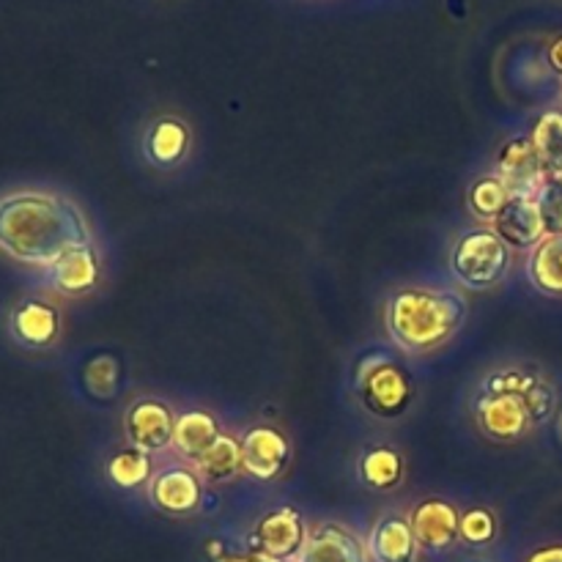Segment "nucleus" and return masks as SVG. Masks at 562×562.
<instances>
[{
	"label": "nucleus",
	"instance_id": "nucleus-1",
	"mask_svg": "<svg viewBox=\"0 0 562 562\" xmlns=\"http://www.w3.org/2000/svg\"><path fill=\"white\" fill-rule=\"evenodd\" d=\"M91 245L86 214L66 195L47 190L0 195V252L11 261L53 269L66 252Z\"/></svg>",
	"mask_w": 562,
	"mask_h": 562
},
{
	"label": "nucleus",
	"instance_id": "nucleus-2",
	"mask_svg": "<svg viewBox=\"0 0 562 562\" xmlns=\"http://www.w3.org/2000/svg\"><path fill=\"white\" fill-rule=\"evenodd\" d=\"M558 409L554 384L527 366H505L488 373L475 398V420L486 437L516 442L543 426Z\"/></svg>",
	"mask_w": 562,
	"mask_h": 562
},
{
	"label": "nucleus",
	"instance_id": "nucleus-3",
	"mask_svg": "<svg viewBox=\"0 0 562 562\" xmlns=\"http://www.w3.org/2000/svg\"><path fill=\"white\" fill-rule=\"evenodd\" d=\"M467 322V300L445 289H404L390 296L384 327L398 349L426 355L448 344Z\"/></svg>",
	"mask_w": 562,
	"mask_h": 562
},
{
	"label": "nucleus",
	"instance_id": "nucleus-4",
	"mask_svg": "<svg viewBox=\"0 0 562 562\" xmlns=\"http://www.w3.org/2000/svg\"><path fill=\"white\" fill-rule=\"evenodd\" d=\"M514 263V247L494 234L492 228H477L461 236L450 250V272L464 289L486 291L503 283Z\"/></svg>",
	"mask_w": 562,
	"mask_h": 562
},
{
	"label": "nucleus",
	"instance_id": "nucleus-5",
	"mask_svg": "<svg viewBox=\"0 0 562 562\" xmlns=\"http://www.w3.org/2000/svg\"><path fill=\"white\" fill-rule=\"evenodd\" d=\"M357 393H360L366 409L384 420L404 415L415 398L412 379L387 355L368 357V362L357 368Z\"/></svg>",
	"mask_w": 562,
	"mask_h": 562
},
{
	"label": "nucleus",
	"instance_id": "nucleus-6",
	"mask_svg": "<svg viewBox=\"0 0 562 562\" xmlns=\"http://www.w3.org/2000/svg\"><path fill=\"white\" fill-rule=\"evenodd\" d=\"M494 176L508 187V192L514 198H538L541 187L547 184L549 170L543 168L530 137H510L499 148Z\"/></svg>",
	"mask_w": 562,
	"mask_h": 562
},
{
	"label": "nucleus",
	"instance_id": "nucleus-7",
	"mask_svg": "<svg viewBox=\"0 0 562 562\" xmlns=\"http://www.w3.org/2000/svg\"><path fill=\"white\" fill-rule=\"evenodd\" d=\"M307 532L311 530L305 527L300 510L283 505V508L269 510V514H263L256 521L250 536V549L267 552L283 562H294L300 558L302 549H305Z\"/></svg>",
	"mask_w": 562,
	"mask_h": 562
},
{
	"label": "nucleus",
	"instance_id": "nucleus-8",
	"mask_svg": "<svg viewBox=\"0 0 562 562\" xmlns=\"http://www.w3.org/2000/svg\"><path fill=\"white\" fill-rule=\"evenodd\" d=\"M173 412H170L168 404L157 398L135 401L124 417V431L130 445L148 456L173 448Z\"/></svg>",
	"mask_w": 562,
	"mask_h": 562
},
{
	"label": "nucleus",
	"instance_id": "nucleus-9",
	"mask_svg": "<svg viewBox=\"0 0 562 562\" xmlns=\"http://www.w3.org/2000/svg\"><path fill=\"white\" fill-rule=\"evenodd\" d=\"M241 445V472L252 481L269 483L285 470L291 459V445L278 428L256 426L239 439Z\"/></svg>",
	"mask_w": 562,
	"mask_h": 562
},
{
	"label": "nucleus",
	"instance_id": "nucleus-10",
	"mask_svg": "<svg viewBox=\"0 0 562 562\" xmlns=\"http://www.w3.org/2000/svg\"><path fill=\"white\" fill-rule=\"evenodd\" d=\"M459 521L461 514L448 499H423L409 514L417 547L428 552H448L459 541Z\"/></svg>",
	"mask_w": 562,
	"mask_h": 562
},
{
	"label": "nucleus",
	"instance_id": "nucleus-11",
	"mask_svg": "<svg viewBox=\"0 0 562 562\" xmlns=\"http://www.w3.org/2000/svg\"><path fill=\"white\" fill-rule=\"evenodd\" d=\"M148 497L170 516H187L201 505V475L187 467H165L148 483Z\"/></svg>",
	"mask_w": 562,
	"mask_h": 562
},
{
	"label": "nucleus",
	"instance_id": "nucleus-12",
	"mask_svg": "<svg viewBox=\"0 0 562 562\" xmlns=\"http://www.w3.org/2000/svg\"><path fill=\"white\" fill-rule=\"evenodd\" d=\"M368 547L344 525L324 521L307 532L305 549L294 562H368Z\"/></svg>",
	"mask_w": 562,
	"mask_h": 562
},
{
	"label": "nucleus",
	"instance_id": "nucleus-13",
	"mask_svg": "<svg viewBox=\"0 0 562 562\" xmlns=\"http://www.w3.org/2000/svg\"><path fill=\"white\" fill-rule=\"evenodd\" d=\"M494 234L503 236L516 250H532L547 239V223L538 206V198H514L497 217L492 220Z\"/></svg>",
	"mask_w": 562,
	"mask_h": 562
},
{
	"label": "nucleus",
	"instance_id": "nucleus-14",
	"mask_svg": "<svg viewBox=\"0 0 562 562\" xmlns=\"http://www.w3.org/2000/svg\"><path fill=\"white\" fill-rule=\"evenodd\" d=\"M11 335L25 349H47L58 340L60 313L58 307L44 300H27L11 313Z\"/></svg>",
	"mask_w": 562,
	"mask_h": 562
},
{
	"label": "nucleus",
	"instance_id": "nucleus-15",
	"mask_svg": "<svg viewBox=\"0 0 562 562\" xmlns=\"http://www.w3.org/2000/svg\"><path fill=\"white\" fill-rule=\"evenodd\" d=\"M368 554L373 562H417V538L409 519L398 514L382 516L368 538Z\"/></svg>",
	"mask_w": 562,
	"mask_h": 562
},
{
	"label": "nucleus",
	"instance_id": "nucleus-16",
	"mask_svg": "<svg viewBox=\"0 0 562 562\" xmlns=\"http://www.w3.org/2000/svg\"><path fill=\"white\" fill-rule=\"evenodd\" d=\"M99 256L91 247H77V250L66 252L53 269H49V280H53V289L60 291L66 296H80L86 291H91L99 283Z\"/></svg>",
	"mask_w": 562,
	"mask_h": 562
},
{
	"label": "nucleus",
	"instance_id": "nucleus-17",
	"mask_svg": "<svg viewBox=\"0 0 562 562\" xmlns=\"http://www.w3.org/2000/svg\"><path fill=\"white\" fill-rule=\"evenodd\" d=\"M527 278L541 294L562 296V234H547L541 245L532 247Z\"/></svg>",
	"mask_w": 562,
	"mask_h": 562
},
{
	"label": "nucleus",
	"instance_id": "nucleus-18",
	"mask_svg": "<svg viewBox=\"0 0 562 562\" xmlns=\"http://www.w3.org/2000/svg\"><path fill=\"white\" fill-rule=\"evenodd\" d=\"M220 437V426L214 420V415L203 409L184 412V415L176 417L173 426V450L184 459L195 461L214 439Z\"/></svg>",
	"mask_w": 562,
	"mask_h": 562
},
{
	"label": "nucleus",
	"instance_id": "nucleus-19",
	"mask_svg": "<svg viewBox=\"0 0 562 562\" xmlns=\"http://www.w3.org/2000/svg\"><path fill=\"white\" fill-rule=\"evenodd\" d=\"M195 472L201 481L228 483L241 472V445L239 439L220 434L206 450L195 459Z\"/></svg>",
	"mask_w": 562,
	"mask_h": 562
},
{
	"label": "nucleus",
	"instance_id": "nucleus-20",
	"mask_svg": "<svg viewBox=\"0 0 562 562\" xmlns=\"http://www.w3.org/2000/svg\"><path fill=\"white\" fill-rule=\"evenodd\" d=\"M187 148H190V130L179 119L157 121L146 137V151L157 165L181 162Z\"/></svg>",
	"mask_w": 562,
	"mask_h": 562
},
{
	"label": "nucleus",
	"instance_id": "nucleus-21",
	"mask_svg": "<svg viewBox=\"0 0 562 562\" xmlns=\"http://www.w3.org/2000/svg\"><path fill=\"white\" fill-rule=\"evenodd\" d=\"M360 475L371 488L387 492V488H395L404 481V459H401L398 450L379 445V448L362 453Z\"/></svg>",
	"mask_w": 562,
	"mask_h": 562
},
{
	"label": "nucleus",
	"instance_id": "nucleus-22",
	"mask_svg": "<svg viewBox=\"0 0 562 562\" xmlns=\"http://www.w3.org/2000/svg\"><path fill=\"white\" fill-rule=\"evenodd\" d=\"M530 140L549 173H562V110H547L538 115Z\"/></svg>",
	"mask_w": 562,
	"mask_h": 562
},
{
	"label": "nucleus",
	"instance_id": "nucleus-23",
	"mask_svg": "<svg viewBox=\"0 0 562 562\" xmlns=\"http://www.w3.org/2000/svg\"><path fill=\"white\" fill-rule=\"evenodd\" d=\"M108 477L119 488H137L151 477V459L148 453L137 448L119 450L113 459L108 461Z\"/></svg>",
	"mask_w": 562,
	"mask_h": 562
},
{
	"label": "nucleus",
	"instance_id": "nucleus-24",
	"mask_svg": "<svg viewBox=\"0 0 562 562\" xmlns=\"http://www.w3.org/2000/svg\"><path fill=\"white\" fill-rule=\"evenodd\" d=\"M510 201H514V195H510L508 187H505L497 176H483V179H477L470 190L472 214H475L477 220H486V223H492Z\"/></svg>",
	"mask_w": 562,
	"mask_h": 562
},
{
	"label": "nucleus",
	"instance_id": "nucleus-25",
	"mask_svg": "<svg viewBox=\"0 0 562 562\" xmlns=\"http://www.w3.org/2000/svg\"><path fill=\"white\" fill-rule=\"evenodd\" d=\"M497 516L488 508H470L461 514L459 521V541L470 543V547H488L497 538Z\"/></svg>",
	"mask_w": 562,
	"mask_h": 562
},
{
	"label": "nucleus",
	"instance_id": "nucleus-26",
	"mask_svg": "<svg viewBox=\"0 0 562 562\" xmlns=\"http://www.w3.org/2000/svg\"><path fill=\"white\" fill-rule=\"evenodd\" d=\"M82 379H86V387L91 395H97V398H115V393H119V379H121L119 362H115L110 355L93 357V360L86 366Z\"/></svg>",
	"mask_w": 562,
	"mask_h": 562
},
{
	"label": "nucleus",
	"instance_id": "nucleus-27",
	"mask_svg": "<svg viewBox=\"0 0 562 562\" xmlns=\"http://www.w3.org/2000/svg\"><path fill=\"white\" fill-rule=\"evenodd\" d=\"M538 206L543 212L547 234H562V173H549L547 184L538 192Z\"/></svg>",
	"mask_w": 562,
	"mask_h": 562
},
{
	"label": "nucleus",
	"instance_id": "nucleus-28",
	"mask_svg": "<svg viewBox=\"0 0 562 562\" xmlns=\"http://www.w3.org/2000/svg\"><path fill=\"white\" fill-rule=\"evenodd\" d=\"M209 554L214 562H283L267 552H258V549H247V552H228L220 541H209Z\"/></svg>",
	"mask_w": 562,
	"mask_h": 562
},
{
	"label": "nucleus",
	"instance_id": "nucleus-29",
	"mask_svg": "<svg viewBox=\"0 0 562 562\" xmlns=\"http://www.w3.org/2000/svg\"><path fill=\"white\" fill-rule=\"evenodd\" d=\"M525 562H562V543H549V547L536 549Z\"/></svg>",
	"mask_w": 562,
	"mask_h": 562
},
{
	"label": "nucleus",
	"instance_id": "nucleus-30",
	"mask_svg": "<svg viewBox=\"0 0 562 562\" xmlns=\"http://www.w3.org/2000/svg\"><path fill=\"white\" fill-rule=\"evenodd\" d=\"M547 60H549V66H552V71H558V75L562 77V36H558L552 44H549Z\"/></svg>",
	"mask_w": 562,
	"mask_h": 562
},
{
	"label": "nucleus",
	"instance_id": "nucleus-31",
	"mask_svg": "<svg viewBox=\"0 0 562 562\" xmlns=\"http://www.w3.org/2000/svg\"><path fill=\"white\" fill-rule=\"evenodd\" d=\"M467 562H488V560H467Z\"/></svg>",
	"mask_w": 562,
	"mask_h": 562
},
{
	"label": "nucleus",
	"instance_id": "nucleus-32",
	"mask_svg": "<svg viewBox=\"0 0 562 562\" xmlns=\"http://www.w3.org/2000/svg\"><path fill=\"white\" fill-rule=\"evenodd\" d=\"M560 434H562V420H560Z\"/></svg>",
	"mask_w": 562,
	"mask_h": 562
}]
</instances>
